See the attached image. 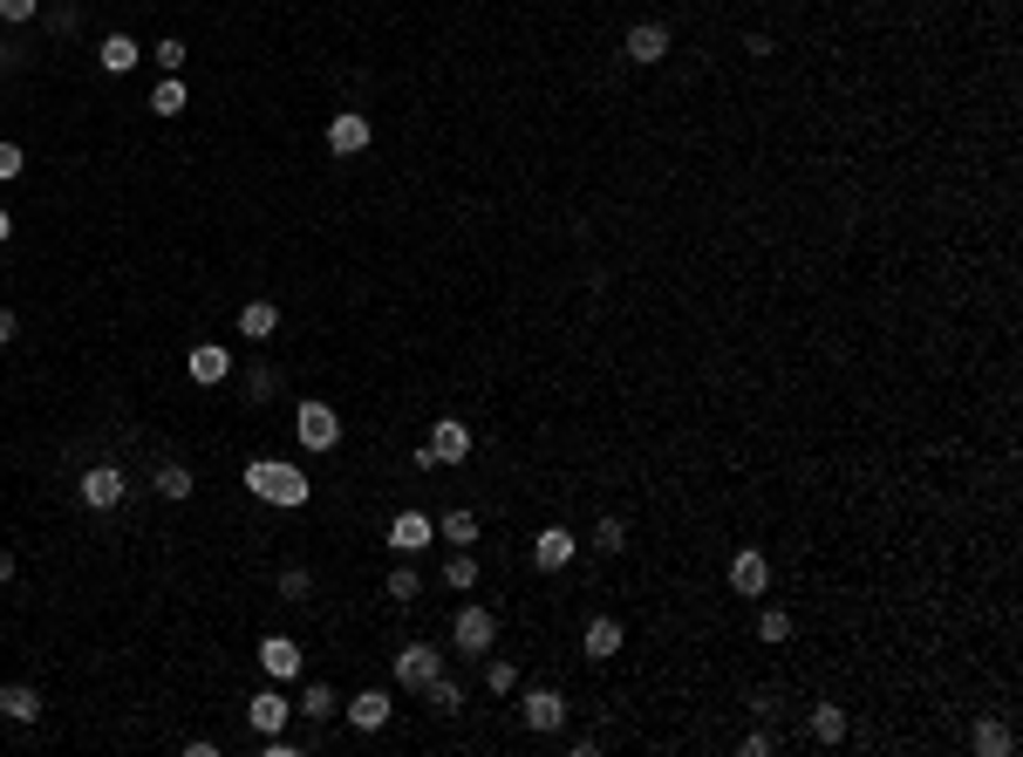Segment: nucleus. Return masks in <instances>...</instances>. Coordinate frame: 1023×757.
Here are the masks:
<instances>
[{
    "mask_svg": "<svg viewBox=\"0 0 1023 757\" xmlns=\"http://www.w3.org/2000/svg\"><path fill=\"white\" fill-rule=\"evenodd\" d=\"M246 492L260 498V505H273V512H300V505L315 498L307 471L287 464V458H252V464H246Z\"/></svg>",
    "mask_w": 1023,
    "mask_h": 757,
    "instance_id": "1",
    "label": "nucleus"
},
{
    "mask_svg": "<svg viewBox=\"0 0 1023 757\" xmlns=\"http://www.w3.org/2000/svg\"><path fill=\"white\" fill-rule=\"evenodd\" d=\"M492 642H498V615L492 608H478V600H471V608H457V621H451V648L457 655H478V662H484Z\"/></svg>",
    "mask_w": 1023,
    "mask_h": 757,
    "instance_id": "2",
    "label": "nucleus"
},
{
    "mask_svg": "<svg viewBox=\"0 0 1023 757\" xmlns=\"http://www.w3.org/2000/svg\"><path fill=\"white\" fill-rule=\"evenodd\" d=\"M294 437H300V450H335L342 444V417L328 410V402H300L294 410Z\"/></svg>",
    "mask_w": 1023,
    "mask_h": 757,
    "instance_id": "3",
    "label": "nucleus"
},
{
    "mask_svg": "<svg viewBox=\"0 0 1023 757\" xmlns=\"http://www.w3.org/2000/svg\"><path fill=\"white\" fill-rule=\"evenodd\" d=\"M730 594H744V600L772 594V560H764V546H737L730 553Z\"/></svg>",
    "mask_w": 1023,
    "mask_h": 757,
    "instance_id": "4",
    "label": "nucleus"
},
{
    "mask_svg": "<svg viewBox=\"0 0 1023 757\" xmlns=\"http://www.w3.org/2000/svg\"><path fill=\"white\" fill-rule=\"evenodd\" d=\"M430 675H444V655H437V642H403V648H396V683L423 696V683H430Z\"/></svg>",
    "mask_w": 1023,
    "mask_h": 757,
    "instance_id": "5",
    "label": "nucleus"
},
{
    "mask_svg": "<svg viewBox=\"0 0 1023 757\" xmlns=\"http://www.w3.org/2000/svg\"><path fill=\"white\" fill-rule=\"evenodd\" d=\"M519 723L540 730V737L567 730V696H559V690H526V696H519Z\"/></svg>",
    "mask_w": 1023,
    "mask_h": 757,
    "instance_id": "6",
    "label": "nucleus"
},
{
    "mask_svg": "<svg viewBox=\"0 0 1023 757\" xmlns=\"http://www.w3.org/2000/svg\"><path fill=\"white\" fill-rule=\"evenodd\" d=\"M423 546H437V519H430V512H396V519H390V553L417 560Z\"/></svg>",
    "mask_w": 1023,
    "mask_h": 757,
    "instance_id": "7",
    "label": "nucleus"
},
{
    "mask_svg": "<svg viewBox=\"0 0 1023 757\" xmlns=\"http://www.w3.org/2000/svg\"><path fill=\"white\" fill-rule=\"evenodd\" d=\"M260 669H267V683H300L307 655H300L294 635H267V642H260Z\"/></svg>",
    "mask_w": 1023,
    "mask_h": 757,
    "instance_id": "8",
    "label": "nucleus"
},
{
    "mask_svg": "<svg viewBox=\"0 0 1023 757\" xmlns=\"http://www.w3.org/2000/svg\"><path fill=\"white\" fill-rule=\"evenodd\" d=\"M471 444H478L471 423H457V417H437V423H430V458H437V464H465Z\"/></svg>",
    "mask_w": 1023,
    "mask_h": 757,
    "instance_id": "9",
    "label": "nucleus"
},
{
    "mask_svg": "<svg viewBox=\"0 0 1023 757\" xmlns=\"http://www.w3.org/2000/svg\"><path fill=\"white\" fill-rule=\"evenodd\" d=\"M328 150H335V158H362L369 150V116L362 110H335L328 116Z\"/></svg>",
    "mask_w": 1023,
    "mask_h": 757,
    "instance_id": "10",
    "label": "nucleus"
},
{
    "mask_svg": "<svg viewBox=\"0 0 1023 757\" xmlns=\"http://www.w3.org/2000/svg\"><path fill=\"white\" fill-rule=\"evenodd\" d=\"M574 553H580V539L567 533V525H540V539H532V567L559 573V567H574Z\"/></svg>",
    "mask_w": 1023,
    "mask_h": 757,
    "instance_id": "11",
    "label": "nucleus"
},
{
    "mask_svg": "<svg viewBox=\"0 0 1023 757\" xmlns=\"http://www.w3.org/2000/svg\"><path fill=\"white\" fill-rule=\"evenodd\" d=\"M246 723H252V730H260V737H273V730H287V723H294V703H287V696H280V683H267L260 696H252V703H246Z\"/></svg>",
    "mask_w": 1023,
    "mask_h": 757,
    "instance_id": "12",
    "label": "nucleus"
},
{
    "mask_svg": "<svg viewBox=\"0 0 1023 757\" xmlns=\"http://www.w3.org/2000/svg\"><path fill=\"white\" fill-rule=\"evenodd\" d=\"M342 717H348V730H362V737H369V730H382V723L396 717V703H390V690H362V696L342 703Z\"/></svg>",
    "mask_w": 1023,
    "mask_h": 757,
    "instance_id": "13",
    "label": "nucleus"
},
{
    "mask_svg": "<svg viewBox=\"0 0 1023 757\" xmlns=\"http://www.w3.org/2000/svg\"><path fill=\"white\" fill-rule=\"evenodd\" d=\"M89 505V512H116L123 505V471L116 464H96V471H83V492H75Z\"/></svg>",
    "mask_w": 1023,
    "mask_h": 757,
    "instance_id": "14",
    "label": "nucleus"
},
{
    "mask_svg": "<svg viewBox=\"0 0 1023 757\" xmlns=\"http://www.w3.org/2000/svg\"><path fill=\"white\" fill-rule=\"evenodd\" d=\"M621 55H628V62H642V69H655L662 55H669V28H662V21H634L628 41H621Z\"/></svg>",
    "mask_w": 1023,
    "mask_h": 757,
    "instance_id": "15",
    "label": "nucleus"
},
{
    "mask_svg": "<svg viewBox=\"0 0 1023 757\" xmlns=\"http://www.w3.org/2000/svg\"><path fill=\"white\" fill-rule=\"evenodd\" d=\"M580 655H587V662H614V655H621V621L594 615V621H587V635H580Z\"/></svg>",
    "mask_w": 1023,
    "mask_h": 757,
    "instance_id": "16",
    "label": "nucleus"
},
{
    "mask_svg": "<svg viewBox=\"0 0 1023 757\" xmlns=\"http://www.w3.org/2000/svg\"><path fill=\"white\" fill-rule=\"evenodd\" d=\"M185 369H192V383H205V389H219L225 375H233V356H225L219 342H198L192 356H185Z\"/></svg>",
    "mask_w": 1023,
    "mask_h": 757,
    "instance_id": "17",
    "label": "nucleus"
},
{
    "mask_svg": "<svg viewBox=\"0 0 1023 757\" xmlns=\"http://www.w3.org/2000/svg\"><path fill=\"white\" fill-rule=\"evenodd\" d=\"M969 744H976V757H1010V750H1016V730H1010L1003 717H976Z\"/></svg>",
    "mask_w": 1023,
    "mask_h": 757,
    "instance_id": "18",
    "label": "nucleus"
},
{
    "mask_svg": "<svg viewBox=\"0 0 1023 757\" xmlns=\"http://www.w3.org/2000/svg\"><path fill=\"white\" fill-rule=\"evenodd\" d=\"M96 62H102V75H131V69L144 62V48H137L131 35H102V48H96Z\"/></svg>",
    "mask_w": 1023,
    "mask_h": 757,
    "instance_id": "19",
    "label": "nucleus"
},
{
    "mask_svg": "<svg viewBox=\"0 0 1023 757\" xmlns=\"http://www.w3.org/2000/svg\"><path fill=\"white\" fill-rule=\"evenodd\" d=\"M0 717H8V723H35L41 717V690L35 683H8V690H0Z\"/></svg>",
    "mask_w": 1023,
    "mask_h": 757,
    "instance_id": "20",
    "label": "nucleus"
},
{
    "mask_svg": "<svg viewBox=\"0 0 1023 757\" xmlns=\"http://www.w3.org/2000/svg\"><path fill=\"white\" fill-rule=\"evenodd\" d=\"M423 703H430L437 717H457V710H465V683H457L451 669H444V675H430V683H423Z\"/></svg>",
    "mask_w": 1023,
    "mask_h": 757,
    "instance_id": "21",
    "label": "nucleus"
},
{
    "mask_svg": "<svg viewBox=\"0 0 1023 757\" xmlns=\"http://www.w3.org/2000/svg\"><path fill=\"white\" fill-rule=\"evenodd\" d=\"M294 717H307V723H328V717H342V696L328 690V683H307V690H300V703H294Z\"/></svg>",
    "mask_w": 1023,
    "mask_h": 757,
    "instance_id": "22",
    "label": "nucleus"
},
{
    "mask_svg": "<svg viewBox=\"0 0 1023 757\" xmlns=\"http://www.w3.org/2000/svg\"><path fill=\"white\" fill-rule=\"evenodd\" d=\"M273 327H280V308H273V300H246V308H239V335H246V342H273Z\"/></svg>",
    "mask_w": 1023,
    "mask_h": 757,
    "instance_id": "23",
    "label": "nucleus"
},
{
    "mask_svg": "<svg viewBox=\"0 0 1023 757\" xmlns=\"http://www.w3.org/2000/svg\"><path fill=\"white\" fill-rule=\"evenodd\" d=\"M437 539L444 546H471L478 539V512H471V505H451V512L437 519Z\"/></svg>",
    "mask_w": 1023,
    "mask_h": 757,
    "instance_id": "24",
    "label": "nucleus"
},
{
    "mask_svg": "<svg viewBox=\"0 0 1023 757\" xmlns=\"http://www.w3.org/2000/svg\"><path fill=\"white\" fill-rule=\"evenodd\" d=\"M158 492H164L171 505H185V498L198 492V477H192V464H177V458H171V464H158Z\"/></svg>",
    "mask_w": 1023,
    "mask_h": 757,
    "instance_id": "25",
    "label": "nucleus"
},
{
    "mask_svg": "<svg viewBox=\"0 0 1023 757\" xmlns=\"http://www.w3.org/2000/svg\"><path fill=\"white\" fill-rule=\"evenodd\" d=\"M382 594H390L396 608H417V594H423V573H417V567H390V580H382Z\"/></svg>",
    "mask_w": 1023,
    "mask_h": 757,
    "instance_id": "26",
    "label": "nucleus"
},
{
    "mask_svg": "<svg viewBox=\"0 0 1023 757\" xmlns=\"http://www.w3.org/2000/svg\"><path fill=\"white\" fill-rule=\"evenodd\" d=\"M812 737L818 744H847V710H839V703H818L812 710Z\"/></svg>",
    "mask_w": 1023,
    "mask_h": 757,
    "instance_id": "27",
    "label": "nucleus"
},
{
    "mask_svg": "<svg viewBox=\"0 0 1023 757\" xmlns=\"http://www.w3.org/2000/svg\"><path fill=\"white\" fill-rule=\"evenodd\" d=\"M757 642H764V648L791 642V615H785V608H772V600H764V608H757Z\"/></svg>",
    "mask_w": 1023,
    "mask_h": 757,
    "instance_id": "28",
    "label": "nucleus"
},
{
    "mask_svg": "<svg viewBox=\"0 0 1023 757\" xmlns=\"http://www.w3.org/2000/svg\"><path fill=\"white\" fill-rule=\"evenodd\" d=\"M484 690L492 696H519V669H512L505 655H484Z\"/></svg>",
    "mask_w": 1023,
    "mask_h": 757,
    "instance_id": "29",
    "label": "nucleus"
},
{
    "mask_svg": "<svg viewBox=\"0 0 1023 757\" xmlns=\"http://www.w3.org/2000/svg\"><path fill=\"white\" fill-rule=\"evenodd\" d=\"M594 546H601V553H621V546H628V519H621V512H601V519H594Z\"/></svg>",
    "mask_w": 1023,
    "mask_h": 757,
    "instance_id": "30",
    "label": "nucleus"
},
{
    "mask_svg": "<svg viewBox=\"0 0 1023 757\" xmlns=\"http://www.w3.org/2000/svg\"><path fill=\"white\" fill-rule=\"evenodd\" d=\"M150 110H158V116H177V110H185V83H177V75H158V89H150Z\"/></svg>",
    "mask_w": 1023,
    "mask_h": 757,
    "instance_id": "31",
    "label": "nucleus"
},
{
    "mask_svg": "<svg viewBox=\"0 0 1023 757\" xmlns=\"http://www.w3.org/2000/svg\"><path fill=\"white\" fill-rule=\"evenodd\" d=\"M444 587H451V594L478 587V560H471V553H451V560H444Z\"/></svg>",
    "mask_w": 1023,
    "mask_h": 757,
    "instance_id": "32",
    "label": "nucleus"
},
{
    "mask_svg": "<svg viewBox=\"0 0 1023 757\" xmlns=\"http://www.w3.org/2000/svg\"><path fill=\"white\" fill-rule=\"evenodd\" d=\"M185 55H192V48L177 41V35H164L158 48H150V62H158V75H177V69H185Z\"/></svg>",
    "mask_w": 1023,
    "mask_h": 757,
    "instance_id": "33",
    "label": "nucleus"
},
{
    "mask_svg": "<svg viewBox=\"0 0 1023 757\" xmlns=\"http://www.w3.org/2000/svg\"><path fill=\"white\" fill-rule=\"evenodd\" d=\"M273 396H280L273 369H267V362H252V369H246V402H273Z\"/></svg>",
    "mask_w": 1023,
    "mask_h": 757,
    "instance_id": "34",
    "label": "nucleus"
},
{
    "mask_svg": "<svg viewBox=\"0 0 1023 757\" xmlns=\"http://www.w3.org/2000/svg\"><path fill=\"white\" fill-rule=\"evenodd\" d=\"M315 594V573L307 567H280V600H307Z\"/></svg>",
    "mask_w": 1023,
    "mask_h": 757,
    "instance_id": "35",
    "label": "nucleus"
},
{
    "mask_svg": "<svg viewBox=\"0 0 1023 757\" xmlns=\"http://www.w3.org/2000/svg\"><path fill=\"white\" fill-rule=\"evenodd\" d=\"M35 14H41V0H0V21H8V28H28Z\"/></svg>",
    "mask_w": 1023,
    "mask_h": 757,
    "instance_id": "36",
    "label": "nucleus"
},
{
    "mask_svg": "<svg viewBox=\"0 0 1023 757\" xmlns=\"http://www.w3.org/2000/svg\"><path fill=\"white\" fill-rule=\"evenodd\" d=\"M21 171H28V158H21V144H8V137H0V185H14Z\"/></svg>",
    "mask_w": 1023,
    "mask_h": 757,
    "instance_id": "37",
    "label": "nucleus"
},
{
    "mask_svg": "<svg viewBox=\"0 0 1023 757\" xmlns=\"http://www.w3.org/2000/svg\"><path fill=\"white\" fill-rule=\"evenodd\" d=\"M772 750H778V737H772V723H764V730H751V737H744V757H772Z\"/></svg>",
    "mask_w": 1023,
    "mask_h": 757,
    "instance_id": "38",
    "label": "nucleus"
},
{
    "mask_svg": "<svg viewBox=\"0 0 1023 757\" xmlns=\"http://www.w3.org/2000/svg\"><path fill=\"white\" fill-rule=\"evenodd\" d=\"M14 327H21V321H14V308H0V348L14 342Z\"/></svg>",
    "mask_w": 1023,
    "mask_h": 757,
    "instance_id": "39",
    "label": "nucleus"
},
{
    "mask_svg": "<svg viewBox=\"0 0 1023 757\" xmlns=\"http://www.w3.org/2000/svg\"><path fill=\"white\" fill-rule=\"evenodd\" d=\"M8 580H14V553L0 546V587H8Z\"/></svg>",
    "mask_w": 1023,
    "mask_h": 757,
    "instance_id": "40",
    "label": "nucleus"
},
{
    "mask_svg": "<svg viewBox=\"0 0 1023 757\" xmlns=\"http://www.w3.org/2000/svg\"><path fill=\"white\" fill-rule=\"evenodd\" d=\"M14 55H21V48H14V41H0V75H8V69H14Z\"/></svg>",
    "mask_w": 1023,
    "mask_h": 757,
    "instance_id": "41",
    "label": "nucleus"
},
{
    "mask_svg": "<svg viewBox=\"0 0 1023 757\" xmlns=\"http://www.w3.org/2000/svg\"><path fill=\"white\" fill-rule=\"evenodd\" d=\"M8 239H14V212H8V206H0V246H8Z\"/></svg>",
    "mask_w": 1023,
    "mask_h": 757,
    "instance_id": "42",
    "label": "nucleus"
},
{
    "mask_svg": "<svg viewBox=\"0 0 1023 757\" xmlns=\"http://www.w3.org/2000/svg\"><path fill=\"white\" fill-rule=\"evenodd\" d=\"M69 8H75V0H69Z\"/></svg>",
    "mask_w": 1023,
    "mask_h": 757,
    "instance_id": "43",
    "label": "nucleus"
}]
</instances>
